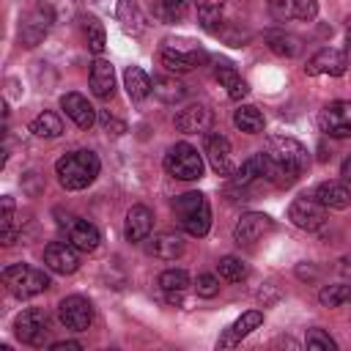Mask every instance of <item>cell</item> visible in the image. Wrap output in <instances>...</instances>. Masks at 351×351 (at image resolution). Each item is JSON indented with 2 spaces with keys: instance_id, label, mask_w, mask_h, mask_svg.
I'll list each match as a JSON object with an SVG mask.
<instances>
[{
  "instance_id": "6da1fadb",
  "label": "cell",
  "mask_w": 351,
  "mask_h": 351,
  "mask_svg": "<svg viewBox=\"0 0 351 351\" xmlns=\"http://www.w3.org/2000/svg\"><path fill=\"white\" fill-rule=\"evenodd\" d=\"M101 170V162L93 151L88 148H77V151H69L63 154L58 162H55V176H58V184L69 192H77V189H85L96 181Z\"/></svg>"
},
{
  "instance_id": "7a4b0ae2",
  "label": "cell",
  "mask_w": 351,
  "mask_h": 351,
  "mask_svg": "<svg viewBox=\"0 0 351 351\" xmlns=\"http://www.w3.org/2000/svg\"><path fill=\"white\" fill-rule=\"evenodd\" d=\"M266 154L280 173V186H291L310 165L307 148L293 137H269Z\"/></svg>"
},
{
  "instance_id": "3957f363",
  "label": "cell",
  "mask_w": 351,
  "mask_h": 351,
  "mask_svg": "<svg viewBox=\"0 0 351 351\" xmlns=\"http://www.w3.org/2000/svg\"><path fill=\"white\" fill-rule=\"evenodd\" d=\"M173 217L178 228L195 239L206 236L211 228V206L203 192H184L173 200Z\"/></svg>"
},
{
  "instance_id": "277c9868",
  "label": "cell",
  "mask_w": 351,
  "mask_h": 351,
  "mask_svg": "<svg viewBox=\"0 0 351 351\" xmlns=\"http://www.w3.org/2000/svg\"><path fill=\"white\" fill-rule=\"evenodd\" d=\"M3 285L11 296L30 299V296H38L49 288V277L44 274V269H36L27 263H14V266L3 269Z\"/></svg>"
},
{
  "instance_id": "5b68a950",
  "label": "cell",
  "mask_w": 351,
  "mask_h": 351,
  "mask_svg": "<svg viewBox=\"0 0 351 351\" xmlns=\"http://www.w3.org/2000/svg\"><path fill=\"white\" fill-rule=\"evenodd\" d=\"M55 22L52 5L44 0H33L22 14H19V41L25 47H38L44 41V36L49 33Z\"/></svg>"
},
{
  "instance_id": "8992f818",
  "label": "cell",
  "mask_w": 351,
  "mask_h": 351,
  "mask_svg": "<svg viewBox=\"0 0 351 351\" xmlns=\"http://www.w3.org/2000/svg\"><path fill=\"white\" fill-rule=\"evenodd\" d=\"M165 170L178 178V181H197L203 176V156L197 154L195 145L189 143H176L167 148L165 159H162Z\"/></svg>"
},
{
  "instance_id": "52a82bcc",
  "label": "cell",
  "mask_w": 351,
  "mask_h": 351,
  "mask_svg": "<svg viewBox=\"0 0 351 351\" xmlns=\"http://www.w3.org/2000/svg\"><path fill=\"white\" fill-rule=\"evenodd\" d=\"M55 219H58V228L66 233L69 244H74L80 252H93V250L99 247L101 236H99V230H96L88 219H80V217L66 214V211H60V208H55Z\"/></svg>"
},
{
  "instance_id": "ba28073f",
  "label": "cell",
  "mask_w": 351,
  "mask_h": 351,
  "mask_svg": "<svg viewBox=\"0 0 351 351\" xmlns=\"http://www.w3.org/2000/svg\"><path fill=\"white\" fill-rule=\"evenodd\" d=\"M14 332L16 337L25 343V346H33V348H41L49 337V315L38 307H30V310H22L14 321Z\"/></svg>"
},
{
  "instance_id": "9c48e42d",
  "label": "cell",
  "mask_w": 351,
  "mask_h": 351,
  "mask_svg": "<svg viewBox=\"0 0 351 351\" xmlns=\"http://www.w3.org/2000/svg\"><path fill=\"white\" fill-rule=\"evenodd\" d=\"M288 219H291L296 228H302V230H318V228H324V222H326V206L318 203L315 195H313V197L299 195V197L288 206Z\"/></svg>"
},
{
  "instance_id": "30bf717a",
  "label": "cell",
  "mask_w": 351,
  "mask_h": 351,
  "mask_svg": "<svg viewBox=\"0 0 351 351\" xmlns=\"http://www.w3.org/2000/svg\"><path fill=\"white\" fill-rule=\"evenodd\" d=\"M318 129L335 140L351 137V101H329L318 112Z\"/></svg>"
},
{
  "instance_id": "8fae6325",
  "label": "cell",
  "mask_w": 351,
  "mask_h": 351,
  "mask_svg": "<svg viewBox=\"0 0 351 351\" xmlns=\"http://www.w3.org/2000/svg\"><path fill=\"white\" fill-rule=\"evenodd\" d=\"M58 315H60V324L71 332H85L90 324H93V304L85 299V296H66L60 299L58 304Z\"/></svg>"
},
{
  "instance_id": "7c38bea8",
  "label": "cell",
  "mask_w": 351,
  "mask_h": 351,
  "mask_svg": "<svg viewBox=\"0 0 351 351\" xmlns=\"http://www.w3.org/2000/svg\"><path fill=\"white\" fill-rule=\"evenodd\" d=\"M203 154L211 165V170L217 176H233V151H230V140L219 132L214 134H206V143H203Z\"/></svg>"
},
{
  "instance_id": "4fadbf2b",
  "label": "cell",
  "mask_w": 351,
  "mask_h": 351,
  "mask_svg": "<svg viewBox=\"0 0 351 351\" xmlns=\"http://www.w3.org/2000/svg\"><path fill=\"white\" fill-rule=\"evenodd\" d=\"M271 230H274V219L269 214L250 211V214H241L239 222L233 225V241L236 244H255L258 239H263Z\"/></svg>"
},
{
  "instance_id": "5bb4252c",
  "label": "cell",
  "mask_w": 351,
  "mask_h": 351,
  "mask_svg": "<svg viewBox=\"0 0 351 351\" xmlns=\"http://www.w3.org/2000/svg\"><path fill=\"white\" fill-rule=\"evenodd\" d=\"M44 266L55 274H74L80 269L77 247L69 241H49L44 247Z\"/></svg>"
},
{
  "instance_id": "9a60e30c",
  "label": "cell",
  "mask_w": 351,
  "mask_h": 351,
  "mask_svg": "<svg viewBox=\"0 0 351 351\" xmlns=\"http://www.w3.org/2000/svg\"><path fill=\"white\" fill-rule=\"evenodd\" d=\"M346 69H348V58H346V52L332 49V47H324V49H318V52L307 60L304 74H307V77H318V74L343 77V74H346Z\"/></svg>"
},
{
  "instance_id": "2e32d148",
  "label": "cell",
  "mask_w": 351,
  "mask_h": 351,
  "mask_svg": "<svg viewBox=\"0 0 351 351\" xmlns=\"http://www.w3.org/2000/svg\"><path fill=\"white\" fill-rule=\"evenodd\" d=\"M159 60H162V66H165L167 71L186 74V71L203 66V63L208 60V55H206L203 49H173V47L165 41V47H162V52H159Z\"/></svg>"
},
{
  "instance_id": "e0dca14e",
  "label": "cell",
  "mask_w": 351,
  "mask_h": 351,
  "mask_svg": "<svg viewBox=\"0 0 351 351\" xmlns=\"http://www.w3.org/2000/svg\"><path fill=\"white\" fill-rule=\"evenodd\" d=\"M269 11L277 22H313L318 16V0H269Z\"/></svg>"
},
{
  "instance_id": "ac0fdd59",
  "label": "cell",
  "mask_w": 351,
  "mask_h": 351,
  "mask_svg": "<svg viewBox=\"0 0 351 351\" xmlns=\"http://www.w3.org/2000/svg\"><path fill=\"white\" fill-rule=\"evenodd\" d=\"M214 123V112L206 104H189L176 115V129L184 134H206Z\"/></svg>"
},
{
  "instance_id": "d6986e66",
  "label": "cell",
  "mask_w": 351,
  "mask_h": 351,
  "mask_svg": "<svg viewBox=\"0 0 351 351\" xmlns=\"http://www.w3.org/2000/svg\"><path fill=\"white\" fill-rule=\"evenodd\" d=\"M263 324V310H247V313H241V318H236L225 332H222V337L217 340V346L219 348H233L236 343H241L252 329H258Z\"/></svg>"
},
{
  "instance_id": "ffe728a7",
  "label": "cell",
  "mask_w": 351,
  "mask_h": 351,
  "mask_svg": "<svg viewBox=\"0 0 351 351\" xmlns=\"http://www.w3.org/2000/svg\"><path fill=\"white\" fill-rule=\"evenodd\" d=\"M151 228H154V211H151L148 206H132V208L126 211V225H123L126 241L137 244V241L148 239Z\"/></svg>"
},
{
  "instance_id": "44dd1931",
  "label": "cell",
  "mask_w": 351,
  "mask_h": 351,
  "mask_svg": "<svg viewBox=\"0 0 351 351\" xmlns=\"http://www.w3.org/2000/svg\"><path fill=\"white\" fill-rule=\"evenodd\" d=\"M60 107H63V112H66L80 129H90V126L96 123V110H93V104H90L82 93H66V96L60 99Z\"/></svg>"
},
{
  "instance_id": "7402d4cb",
  "label": "cell",
  "mask_w": 351,
  "mask_h": 351,
  "mask_svg": "<svg viewBox=\"0 0 351 351\" xmlns=\"http://www.w3.org/2000/svg\"><path fill=\"white\" fill-rule=\"evenodd\" d=\"M90 90L96 99H112L115 93V71H112V63L99 58L93 60L90 66Z\"/></svg>"
},
{
  "instance_id": "603a6c76",
  "label": "cell",
  "mask_w": 351,
  "mask_h": 351,
  "mask_svg": "<svg viewBox=\"0 0 351 351\" xmlns=\"http://www.w3.org/2000/svg\"><path fill=\"white\" fill-rule=\"evenodd\" d=\"M214 80L228 90V96L233 99V101H239V99H244L247 93H250V88H247V82L241 80V74L233 69V63H228V60H219L217 66H214Z\"/></svg>"
},
{
  "instance_id": "cb8c5ba5",
  "label": "cell",
  "mask_w": 351,
  "mask_h": 351,
  "mask_svg": "<svg viewBox=\"0 0 351 351\" xmlns=\"http://www.w3.org/2000/svg\"><path fill=\"white\" fill-rule=\"evenodd\" d=\"M313 195H315V200L324 203L326 208H337V211H343V208L351 206V189H348L346 184H340V181H324V184L315 186Z\"/></svg>"
},
{
  "instance_id": "d4e9b609",
  "label": "cell",
  "mask_w": 351,
  "mask_h": 351,
  "mask_svg": "<svg viewBox=\"0 0 351 351\" xmlns=\"http://www.w3.org/2000/svg\"><path fill=\"white\" fill-rule=\"evenodd\" d=\"M148 252H151L154 258H159V261H176V258L184 255V241H181L178 233L165 230V233H156V236L151 239Z\"/></svg>"
},
{
  "instance_id": "484cf974",
  "label": "cell",
  "mask_w": 351,
  "mask_h": 351,
  "mask_svg": "<svg viewBox=\"0 0 351 351\" xmlns=\"http://www.w3.org/2000/svg\"><path fill=\"white\" fill-rule=\"evenodd\" d=\"M266 44L280 58H296L302 52V38L296 33H288V30H269L266 33Z\"/></svg>"
},
{
  "instance_id": "4316f807",
  "label": "cell",
  "mask_w": 351,
  "mask_h": 351,
  "mask_svg": "<svg viewBox=\"0 0 351 351\" xmlns=\"http://www.w3.org/2000/svg\"><path fill=\"white\" fill-rule=\"evenodd\" d=\"M151 93L165 104H176L186 96V85L173 80V77H154L151 80Z\"/></svg>"
},
{
  "instance_id": "83f0119b",
  "label": "cell",
  "mask_w": 351,
  "mask_h": 351,
  "mask_svg": "<svg viewBox=\"0 0 351 351\" xmlns=\"http://www.w3.org/2000/svg\"><path fill=\"white\" fill-rule=\"evenodd\" d=\"M123 85H126V93L132 101H143L151 93V77L140 66H129L123 71Z\"/></svg>"
},
{
  "instance_id": "f1b7e54d",
  "label": "cell",
  "mask_w": 351,
  "mask_h": 351,
  "mask_svg": "<svg viewBox=\"0 0 351 351\" xmlns=\"http://www.w3.org/2000/svg\"><path fill=\"white\" fill-rule=\"evenodd\" d=\"M118 22L129 36H140L145 30V16L140 14L134 0H118Z\"/></svg>"
},
{
  "instance_id": "f546056e",
  "label": "cell",
  "mask_w": 351,
  "mask_h": 351,
  "mask_svg": "<svg viewBox=\"0 0 351 351\" xmlns=\"http://www.w3.org/2000/svg\"><path fill=\"white\" fill-rule=\"evenodd\" d=\"M197 5V19L206 30L211 33H219L222 30V8H225V0H192Z\"/></svg>"
},
{
  "instance_id": "4dcf8cb0",
  "label": "cell",
  "mask_w": 351,
  "mask_h": 351,
  "mask_svg": "<svg viewBox=\"0 0 351 351\" xmlns=\"http://www.w3.org/2000/svg\"><path fill=\"white\" fill-rule=\"evenodd\" d=\"M233 123H236L241 132H247V134H261L263 126H266L263 112H261L258 107H252V104H241V107L233 112Z\"/></svg>"
},
{
  "instance_id": "1f68e13d",
  "label": "cell",
  "mask_w": 351,
  "mask_h": 351,
  "mask_svg": "<svg viewBox=\"0 0 351 351\" xmlns=\"http://www.w3.org/2000/svg\"><path fill=\"white\" fill-rule=\"evenodd\" d=\"M80 27H82V36H85L88 49H90V52H96V55H101V52H104V44H107L104 25H101L96 16H90V14H88V16H82Z\"/></svg>"
},
{
  "instance_id": "d6a6232c",
  "label": "cell",
  "mask_w": 351,
  "mask_h": 351,
  "mask_svg": "<svg viewBox=\"0 0 351 351\" xmlns=\"http://www.w3.org/2000/svg\"><path fill=\"white\" fill-rule=\"evenodd\" d=\"M30 132H33L36 137L55 140V137H60V134H63V123H60V118H58L55 112L44 110V112H38V115L30 121Z\"/></svg>"
},
{
  "instance_id": "836d02e7",
  "label": "cell",
  "mask_w": 351,
  "mask_h": 351,
  "mask_svg": "<svg viewBox=\"0 0 351 351\" xmlns=\"http://www.w3.org/2000/svg\"><path fill=\"white\" fill-rule=\"evenodd\" d=\"M189 0H156L154 3V16L159 22H178L186 16Z\"/></svg>"
},
{
  "instance_id": "e575fe53",
  "label": "cell",
  "mask_w": 351,
  "mask_h": 351,
  "mask_svg": "<svg viewBox=\"0 0 351 351\" xmlns=\"http://www.w3.org/2000/svg\"><path fill=\"white\" fill-rule=\"evenodd\" d=\"M189 285H192V280L184 269H167L159 274V288L167 293H184Z\"/></svg>"
},
{
  "instance_id": "d590c367",
  "label": "cell",
  "mask_w": 351,
  "mask_h": 351,
  "mask_svg": "<svg viewBox=\"0 0 351 351\" xmlns=\"http://www.w3.org/2000/svg\"><path fill=\"white\" fill-rule=\"evenodd\" d=\"M318 302L324 307H340L346 302H351V282H340V285H326L318 293Z\"/></svg>"
},
{
  "instance_id": "8d00e7d4",
  "label": "cell",
  "mask_w": 351,
  "mask_h": 351,
  "mask_svg": "<svg viewBox=\"0 0 351 351\" xmlns=\"http://www.w3.org/2000/svg\"><path fill=\"white\" fill-rule=\"evenodd\" d=\"M217 271L222 280L228 282H241L247 277V263L241 258H233V255H225L219 263H217Z\"/></svg>"
},
{
  "instance_id": "74e56055",
  "label": "cell",
  "mask_w": 351,
  "mask_h": 351,
  "mask_svg": "<svg viewBox=\"0 0 351 351\" xmlns=\"http://www.w3.org/2000/svg\"><path fill=\"white\" fill-rule=\"evenodd\" d=\"M255 178H261V159H258V154H252L250 159H244V162L233 170V184H236V186H247V184L255 181Z\"/></svg>"
},
{
  "instance_id": "f35d334b",
  "label": "cell",
  "mask_w": 351,
  "mask_h": 351,
  "mask_svg": "<svg viewBox=\"0 0 351 351\" xmlns=\"http://www.w3.org/2000/svg\"><path fill=\"white\" fill-rule=\"evenodd\" d=\"M0 203H3V217H0V239H3V244H14V200L5 195Z\"/></svg>"
},
{
  "instance_id": "ab89813d",
  "label": "cell",
  "mask_w": 351,
  "mask_h": 351,
  "mask_svg": "<svg viewBox=\"0 0 351 351\" xmlns=\"http://www.w3.org/2000/svg\"><path fill=\"white\" fill-rule=\"evenodd\" d=\"M304 346L313 351H337V343L324 332V329H310L304 337Z\"/></svg>"
},
{
  "instance_id": "60d3db41",
  "label": "cell",
  "mask_w": 351,
  "mask_h": 351,
  "mask_svg": "<svg viewBox=\"0 0 351 351\" xmlns=\"http://www.w3.org/2000/svg\"><path fill=\"white\" fill-rule=\"evenodd\" d=\"M195 291H197V296L211 299V296L219 293V280H217L214 274H197V280H195Z\"/></svg>"
},
{
  "instance_id": "b9f144b4",
  "label": "cell",
  "mask_w": 351,
  "mask_h": 351,
  "mask_svg": "<svg viewBox=\"0 0 351 351\" xmlns=\"http://www.w3.org/2000/svg\"><path fill=\"white\" fill-rule=\"evenodd\" d=\"M99 121H101V126H104V132H107V134H115V137H118V134H123V132H126V123H123V121H118V118H112L107 110H101Z\"/></svg>"
},
{
  "instance_id": "7bdbcfd3",
  "label": "cell",
  "mask_w": 351,
  "mask_h": 351,
  "mask_svg": "<svg viewBox=\"0 0 351 351\" xmlns=\"http://www.w3.org/2000/svg\"><path fill=\"white\" fill-rule=\"evenodd\" d=\"M80 348H82V343H77V340H60V343L49 346V351H80Z\"/></svg>"
},
{
  "instance_id": "ee69618b",
  "label": "cell",
  "mask_w": 351,
  "mask_h": 351,
  "mask_svg": "<svg viewBox=\"0 0 351 351\" xmlns=\"http://www.w3.org/2000/svg\"><path fill=\"white\" fill-rule=\"evenodd\" d=\"M340 176H343V181H351V154H348L346 162L340 165Z\"/></svg>"
},
{
  "instance_id": "f6af8a7d",
  "label": "cell",
  "mask_w": 351,
  "mask_h": 351,
  "mask_svg": "<svg viewBox=\"0 0 351 351\" xmlns=\"http://www.w3.org/2000/svg\"><path fill=\"white\" fill-rule=\"evenodd\" d=\"M340 271H343V274H351V258H348V255L340 258Z\"/></svg>"
},
{
  "instance_id": "bcb514c9",
  "label": "cell",
  "mask_w": 351,
  "mask_h": 351,
  "mask_svg": "<svg viewBox=\"0 0 351 351\" xmlns=\"http://www.w3.org/2000/svg\"><path fill=\"white\" fill-rule=\"evenodd\" d=\"M348 47H351V19H348Z\"/></svg>"
}]
</instances>
